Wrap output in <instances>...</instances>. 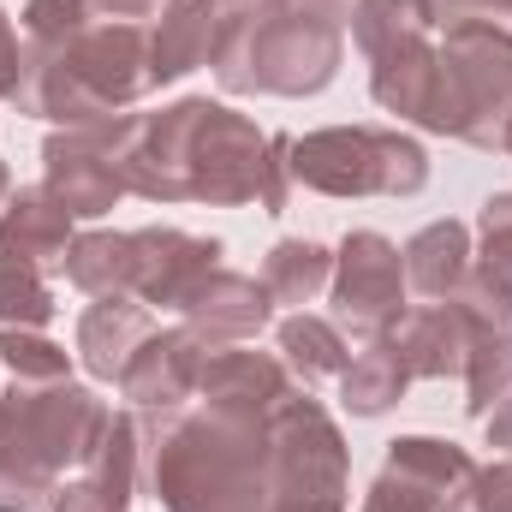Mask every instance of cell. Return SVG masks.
I'll return each instance as SVG.
<instances>
[{"instance_id": "cell-1", "label": "cell", "mask_w": 512, "mask_h": 512, "mask_svg": "<svg viewBox=\"0 0 512 512\" xmlns=\"http://www.w3.org/2000/svg\"><path fill=\"white\" fill-rule=\"evenodd\" d=\"M155 96L149 72V24L102 18L54 48H24V78L12 108L54 131H102L126 120L131 108Z\"/></svg>"}, {"instance_id": "cell-2", "label": "cell", "mask_w": 512, "mask_h": 512, "mask_svg": "<svg viewBox=\"0 0 512 512\" xmlns=\"http://www.w3.org/2000/svg\"><path fill=\"white\" fill-rule=\"evenodd\" d=\"M114 405L90 387H24L0 393V512H54L66 471H78Z\"/></svg>"}, {"instance_id": "cell-3", "label": "cell", "mask_w": 512, "mask_h": 512, "mask_svg": "<svg viewBox=\"0 0 512 512\" xmlns=\"http://www.w3.org/2000/svg\"><path fill=\"white\" fill-rule=\"evenodd\" d=\"M346 30L292 6V0H251L227 18L215 42V84L227 96H322L340 78Z\"/></svg>"}, {"instance_id": "cell-4", "label": "cell", "mask_w": 512, "mask_h": 512, "mask_svg": "<svg viewBox=\"0 0 512 512\" xmlns=\"http://www.w3.org/2000/svg\"><path fill=\"white\" fill-rule=\"evenodd\" d=\"M441 84H435V137H459L471 149L507 155L512 137V24L501 18H453L435 30Z\"/></svg>"}, {"instance_id": "cell-5", "label": "cell", "mask_w": 512, "mask_h": 512, "mask_svg": "<svg viewBox=\"0 0 512 512\" xmlns=\"http://www.w3.org/2000/svg\"><path fill=\"white\" fill-rule=\"evenodd\" d=\"M292 179L316 197H417L429 149L399 126H322L292 137Z\"/></svg>"}, {"instance_id": "cell-6", "label": "cell", "mask_w": 512, "mask_h": 512, "mask_svg": "<svg viewBox=\"0 0 512 512\" xmlns=\"http://www.w3.org/2000/svg\"><path fill=\"white\" fill-rule=\"evenodd\" d=\"M268 429V512H346L352 507V447L346 429L310 387L274 405Z\"/></svg>"}, {"instance_id": "cell-7", "label": "cell", "mask_w": 512, "mask_h": 512, "mask_svg": "<svg viewBox=\"0 0 512 512\" xmlns=\"http://www.w3.org/2000/svg\"><path fill=\"white\" fill-rule=\"evenodd\" d=\"M203 108H209V96H179L167 108L126 114L108 126V149L126 179V197L161 203V209L191 203V137H197Z\"/></svg>"}, {"instance_id": "cell-8", "label": "cell", "mask_w": 512, "mask_h": 512, "mask_svg": "<svg viewBox=\"0 0 512 512\" xmlns=\"http://www.w3.org/2000/svg\"><path fill=\"white\" fill-rule=\"evenodd\" d=\"M268 137L251 114L209 102L197 137H191V203L209 209H245L262 197V173H268Z\"/></svg>"}, {"instance_id": "cell-9", "label": "cell", "mask_w": 512, "mask_h": 512, "mask_svg": "<svg viewBox=\"0 0 512 512\" xmlns=\"http://www.w3.org/2000/svg\"><path fill=\"white\" fill-rule=\"evenodd\" d=\"M405 256L399 245L376 233V227H352L340 245H334V280H328V304H334V322L340 334H382L387 322H399L405 310Z\"/></svg>"}, {"instance_id": "cell-10", "label": "cell", "mask_w": 512, "mask_h": 512, "mask_svg": "<svg viewBox=\"0 0 512 512\" xmlns=\"http://www.w3.org/2000/svg\"><path fill=\"white\" fill-rule=\"evenodd\" d=\"M137 245V280H131V298L149 304V310H185V298L221 268L227 245L209 239V233H185V227H137L131 233Z\"/></svg>"}, {"instance_id": "cell-11", "label": "cell", "mask_w": 512, "mask_h": 512, "mask_svg": "<svg viewBox=\"0 0 512 512\" xmlns=\"http://www.w3.org/2000/svg\"><path fill=\"white\" fill-rule=\"evenodd\" d=\"M209 346L179 322V328H155L137 352H131L126 376H120V399L137 417H179L197 399V376H203Z\"/></svg>"}, {"instance_id": "cell-12", "label": "cell", "mask_w": 512, "mask_h": 512, "mask_svg": "<svg viewBox=\"0 0 512 512\" xmlns=\"http://www.w3.org/2000/svg\"><path fill=\"white\" fill-rule=\"evenodd\" d=\"M298 393L292 370L280 364V352H251V346H221L203 358L197 376V411L227 417V423H268L274 405Z\"/></svg>"}, {"instance_id": "cell-13", "label": "cell", "mask_w": 512, "mask_h": 512, "mask_svg": "<svg viewBox=\"0 0 512 512\" xmlns=\"http://www.w3.org/2000/svg\"><path fill=\"white\" fill-rule=\"evenodd\" d=\"M42 185L72 209V221H102L126 197V179L114 167L108 126L102 131H48L42 137Z\"/></svg>"}, {"instance_id": "cell-14", "label": "cell", "mask_w": 512, "mask_h": 512, "mask_svg": "<svg viewBox=\"0 0 512 512\" xmlns=\"http://www.w3.org/2000/svg\"><path fill=\"white\" fill-rule=\"evenodd\" d=\"M477 316L465 304H405L399 322H387L382 334L393 340L399 364L411 370V382H459L465 376V358H471V340H477Z\"/></svg>"}, {"instance_id": "cell-15", "label": "cell", "mask_w": 512, "mask_h": 512, "mask_svg": "<svg viewBox=\"0 0 512 512\" xmlns=\"http://www.w3.org/2000/svg\"><path fill=\"white\" fill-rule=\"evenodd\" d=\"M179 322H185L209 352H221V346H245V340H256V334L274 322V298H268V286H262L256 274H239V268L221 262V268L185 298Z\"/></svg>"}, {"instance_id": "cell-16", "label": "cell", "mask_w": 512, "mask_h": 512, "mask_svg": "<svg viewBox=\"0 0 512 512\" xmlns=\"http://www.w3.org/2000/svg\"><path fill=\"white\" fill-rule=\"evenodd\" d=\"M227 18H233L227 0H161L155 18H149V72H155V90L191 78L197 66H209Z\"/></svg>"}, {"instance_id": "cell-17", "label": "cell", "mask_w": 512, "mask_h": 512, "mask_svg": "<svg viewBox=\"0 0 512 512\" xmlns=\"http://www.w3.org/2000/svg\"><path fill=\"white\" fill-rule=\"evenodd\" d=\"M477 256L453 304H465L483 328H512V191L483 197L477 209Z\"/></svg>"}, {"instance_id": "cell-18", "label": "cell", "mask_w": 512, "mask_h": 512, "mask_svg": "<svg viewBox=\"0 0 512 512\" xmlns=\"http://www.w3.org/2000/svg\"><path fill=\"white\" fill-rule=\"evenodd\" d=\"M72 239H78V221L48 185H18L0 203V251L6 256H18L42 274H66Z\"/></svg>"}, {"instance_id": "cell-19", "label": "cell", "mask_w": 512, "mask_h": 512, "mask_svg": "<svg viewBox=\"0 0 512 512\" xmlns=\"http://www.w3.org/2000/svg\"><path fill=\"white\" fill-rule=\"evenodd\" d=\"M435 84H441V54H435V36H417V42H399L382 48L370 60V102L405 120V126H423L435 120Z\"/></svg>"}, {"instance_id": "cell-20", "label": "cell", "mask_w": 512, "mask_h": 512, "mask_svg": "<svg viewBox=\"0 0 512 512\" xmlns=\"http://www.w3.org/2000/svg\"><path fill=\"white\" fill-rule=\"evenodd\" d=\"M155 334V316L149 304L137 298H90V310L78 316V334H72V358L96 376V382H120L131 364V352Z\"/></svg>"}, {"instance_id": "cell-21", "label": "cell", "mask_w": 512, "mask_h": 512, "mask_svg": "<svg viewBox=\"0 0 512 512\" xmlns=\"http://www.w3.org/2000/svg\"><path fill=\"white\" fill-rule=\"evenodd\" d=\"M399 256H405V292L417 304H447V298H459L477 245H471L465 221H429V227H417L405 239Z\"/></svg>"}, {"instance_id": "cell-22", "label": "cell", "mask_w": 512, "mask_h": 512, "mask_svg": "<svg viewBox=\"0 0 512 512\" xmlns=\"http://www.w3.org/2000/svg\"><path fill=\"white\" fill-rule=\"evenodd\" d=\"M274 298V310H310L328 298V280H334V251L322 239H274L268 256H262V274H256Z\"/></svg>"}, {"instance_id": "cell-23", "label": "cell", "mask_w": 512, "mask_h": 512, "mask_svg": "<svg viewBox=\"0 0 512 512\" xmlns=\"http://www.w3.org/2000/svg\"><path fill=\"white\" fill-rule=\"evenodd\" d=\"M274 352H280V364L292 370L298 387L340 382V370L352 364V346H346L340 322H334V316H316V310H292V316L274 328Z\"/></svg>"}, {"instance_id": "cell-24", "label": "cell", "mask_w": 512, "mask_h": 512, "mask_svg": "<svg viewBox=\"0 0 512 512\" xmlns=\"http://www.w3.org/2000/svg\"><path fill=\"white\" fill-rule=\"evenodd\" d=\"M382 465L387 471H399L405 483L441 495L447 507H453V495L477 477V459H471L459 441H447V435H393L387 453H382Z\"/></svg>"}, {"instance_id": "cell-25", "label": "cell", "mask_w": 512, "mask_h": 512, "mask_svg": "<svg viewBox=\"0 0 512 512\" xmlns=\"http://www.w3.org/2000/svg\"><path fill=\"white\" fill-rule=\"evenodd\" d=\"M78 477L84 483H96L102 495H114V501H126L143 489V417L120 405V411H108V423H102V435H96V447H90V459L78 465Z\"/></svg>"}, {"instance_id": "cell-26", "label": "cell", "mask_w": 512, "mask_h": 512, "mask_svg": "<svg viewBox=\"0 0 512 512\" xmlns=\"http://www.w3.org/2000/svg\"><path fill=\"white\" fill-rule=\"evenodd\" d=\"M66 280L84 298H131V280H137V245H131V233H108V227L78 233L72 251H66Z\"/></svg>"}, {"instance_id": "cell-27", "label": "cell", "mask_w": 512, "mask_h": 512, "mask_svg": "<svg viewBox=\"0 0 512 512\" xmlns=\"http://www.w3.org/2000/svg\"><path fill=\"white\" fill-rule=\"evenodd\" d=\"M405 387H411V370L399 364L393 340H387V334H370L364 352L340 370V405H346L352 417H387V411L405 399Z\"/></svg>"}, {"instance_id": "cell-28", "label": "cell", "mask_w": 512, "mask_h": 512, "mask_svg": "<svg viewBox=\"0 0 512 512\" xmlns=\"http://www.w3.org/2000/svg\"><path fill=\"white\" fill-rule=\"evenodd\" d=\"M417 36H435L429 0H358L352 12V42L364 48V60H376L382 48H399V42H417Z\"/></svg>"}, {"instance_id": "cell-29", "label": "cell", "mask_w": 512, "mask_h": 512, "mask_svg": "<svg viewBox=\"0 0 512 512\" xmlns=\"http://www.w3.org/2000/svg\"><path fill=\"white\" fill-rule=\"evenodd\" d=\"M459 382H465V411L483 423L495 411V399L512 393V328H477Z\"/></svg>"}, {"instance_id": "cell-30", "label": "cell", "mask_w": 512, "mask_h": 512, "mask_svg": "<svg viewBox=\"0 0 512 512\" xmlns=\"http://www.w3.org/2000/svg\"><path fill=\"white\" fill-rule=\"evenodd\" d=\"M0 364L24 387H60L72 382V352L48 340L42 328H0Z\"/></svg>"}, {"instance_id": "cell-31", "label": "cell", "mask_w": 512, "mask_h": 512, "mask_svg": "<svg viewBox=\"0 0 512 512\" xmlns=\"http://www.w3.org/2000/svg\"><path fill=\"white\" fill-rule=\"evenodd\" d=\"M54 286L42 268L0 251V328H48L54 322Z\"/></svg>"}, {"instance_id": "cell-32", "label": "cell", "mask_w": 512, "mask_h": 512, "mask_svg": "<svg viewBox=\"0 0 512 512\" xmlns=\"http://www.w3.org/2000/svg\"><path fill=\"white\" fill-rule=\"evenodd\" d=\"M102 0H24L18 12V30H24V48H54V42H72L78 30L102 24Z\"/></svg>"}, {"instance_id": "cell-33", "label": "cell", "mask_w": 512, "mask_h": 512, "mask_svg": "<svg viewBox=\"0 0 512 512\" xmlns=\"http://www.w3.org/2000/svg\"><path fill=\"white\" fill-rule=\"evenodd\" d=\"M447 512H512V459L477 465V477L453 495Z\"/></svg>"}, {"instance_id": "cell-34", "label": "cell", "mask_w": 512, "mask_h": 512, "mask_svg": "<svg viewBox=\"0 0 512 512\" xmlns=\"http://www.w3.org/2000/svg\"><path fill=\"white\" fill-rule=\"evenodd\" d=\"M358 512H447V501H441V495H429V489H417V483H405L399 471H387V465H382Z\"/></svg>"}, {"instance_id": "cell-35", "label": "cell", "mask_w": 512, "mask_h": 512, "mask_svg": "<svg viewBox=\"0 0 512 512\" xmlns=\"http://www.w3.org/2000/svg\"><path fill=\"white\" fill-rule=\"evenodd\" d=\"M292 191H298V179H292V131H274L268 137V173H262L256 209L262 215H286L292 209Z\"/></svg>"}, {"instance_id": "cell-36", "label": "cell", "mask_w": 512, "mask_h": 512, "mask_svg": "<svg viewBox=\"0 0 512 512\" xmlns=\"http://www.w3.org/2000/svg\"><path fill=\"white\" fill-rule=\"evenodd\" d=\"M18 78H24V30H18L12 12L0 6V102L18 96Z\"/></svg>"}, {"instance_id": "cell-37", "label": "cell", "mask_w": 512, "mask_h": 512, "mask_svg": "<svg viewBox=\"0 0 512 512\" xmlns=\"http://www.w3.org/2000/svg\"><path fill=\"white\" fill-rule=\"evenodd\" d=\"M54 512H131L126 501H114V495H102L96 483H84V477H72L66 489H60V501Z\"/></svg>"}, {"instance_id": "cell-38", "label": "cell", "mask_w": 512, "mask_h": 512, "mask_svg": "<svg viewBox=\"0 0 512 512\" xmlns=\"http://www.w3.org/2000/svg\"><path fill=\"white\" fill-rule=\"evenodd\" d=\"M483 435H489V447H501V453L512 459V393L495 399V411L483 417Z\"/></svg>"}, {"instance_id": "cell-39", "label": "cell", "mask_w": 512, "mask_h": 512, "mask_svg": "<svg viewBox=\"0 0 512 512\" xmlns=\"http://www.w3.org/2000/svg\"><path fill=\"white\" fill-rule=\"evenodd\" d=\"M292 6H304V12H316V18H328L340 30H352V12H358V0H292Z\"/></svg>"}, {"instance_id": "cell-40", "label": "cell", "mask_w": 512, "mask_h": 512, "mask_svg": "<svg viewBox=\"0 0 512 512\" xmlns=\"http://www.w3.org/2000/svg\"><path fill=\"white\" fill-rule=\"evenodd\" d=\"M155 6H161V0H102V12H108V18H137V24H149V18H155Z\"/></svg>"}, {"instance_id": "cell-41", "label": "cell", "mask_w": 512, "mask_h": 512, "mask_svg": "<svg viewBox=\"0 0 512 512\" xmlns=\"http://www.w3.org/2000/svg\"><path fill=\"white\" fill-rule=\"evenodd\" d=\"M471 12H477V18H501V24H507V18H512V0H471Z\"/></svg>"}, {"instance_id": "cell-42", "label": "cell", "mask_w": 512, "mask_h": 512, "mask_svg": "<svg viewBox=\"0 0 512 512\" xmlns=\"http://www.w3.org/2000/svg\"><path fill=\"white\" fill-rule=\"evenodd\" d=\"M12 197V173H6V161H0V203Z\"/></svg>"}, {"instance_id": "cell-43", "label": "cell", "mask_w": 512, "mask_h": 512, "mask_svg": "<svg viewBox=\"0 0 512 512\" xmlns=\"http://www.w3.org/2000/svg\"><path fill=\"white\" fill-rule=\"evenodd\" d=\"M227 6H233V12H239V6H251V0H227Z\"/></svg>"}, {"instance_id": "cell-44", "label": "cell", "mask_w": 512, "mask_h": 512, "mask_svg": "<svg viewBox=\"0 0 512 512\" xmlns=\"http://www.w3.org/2000/svg\"><path fill=\"white\" fill-rule=\"evenodd\" d=\"M507 155H512V137H507Z\"/></svg>"}]
</instances>
